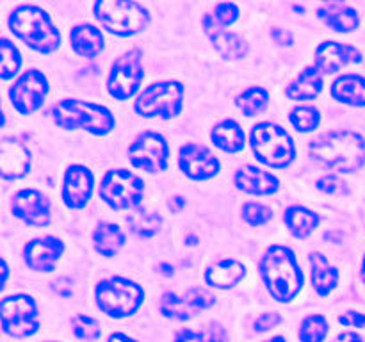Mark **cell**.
Instances as JSON below:
<instances>
[{
  "label": "cell",
  "mask_w": 365,
  "mask_h": 342,
  "mask_svg": "<svg viewBox=\"0 0 365 342\" xmlns=\"http://www.w3.org/2000/svg\"><path fill=\"white\" fill-rule=\"evenodd\" d=\"M310 155L323 167L353 173L365 164V139L351 130H335L310 142Z\"/></svg>",
  "instance_id": "obj_1"
},
{
  "label": "cell",
  "mask_w": 365,
  "mask_h": 342,
  "mask_svg": "<svg viewBox=\"0 0 365 342\" xmlns=\"http://www.w3.org/2000/svg\"><path fill=\"white\" fill-rule=\"evenodd\" d=\"M264 284L277 301L287 303L303 287V273L298 259L287 246H271L259 264Z\"/></svg>",
  "instance_id": "obj_2"
},
{
  "label": "cell",
  "mask_w": 365,
  "mask_h": 342,
  "mask_svg": "<svg viewBox=\"0 0 365 342\" xmlns=\"http://www.w3.org/2000/svg\"><path fill=\"white\" fill-rule=\"evenodd\" d=\"M9 27L14 36L39 53H50L61 45L59 31L38 6L16 7L9 16Z\"/></svg>",
  "instance_id": "obj_3"
},
{
  "label": "cell",
  "mask_w": 365,
  "mask_h": 342,
  "mask_svg": "<svg viewBox=\"0 0 365 342\" xmlns=\"http://www.w3.org/2000/svg\"><path fill=\"white\" fill-rule=\"evenodd\" d=\"M52 118L57 127L73 130L84 128L95 135H106L114 128V116L107 107L86 100H61L52 107Z\"/></svg>",
  "instance_id": "obj_4"
},
{
  "label": "cell",
  "mask_w": 365,
  "mask_h": 342,
  "mask_svg": "<svg viewBox=\"0 0 365 342\" xmlns=\"http://www.w3.org/2000/svg\"><path fill=\"white\" fill-rule=\"evenodd\" d=\"M145 299L141 285L128 278L113 276L96 285V305L110 317H127L138 312Z\"/></svg>",
  "instance_id": "obj_5"
},
{
  "label": "cell",
  "mask_w": 365,
  "mask_h": 342,
  "mask_svg": "<svg viewBox=\"0 0 365 342\" xmlns=\"http://www.w3.org/2000/svg\"><path fill=\"white\" fill-rule=\"evenodd\" d=\"M95 16L103 28L116 36H132L148 25L150 14L141 4L128 0H100Z\"/></svg>",
  "instance_id": "obj_6"
},
{
  "label": "cell",
  "mask_w": 365,
  "mask_h": 342,
  "mask_svg": "<svg viewBox=\"0 0 365 342\" xmlns=\"http://www.w3.org/2000/svg\"><path fill=\"white\" fill-rule=\"evenodd\" d=\"M252 148L257 159L271 167L289 166L296 157L291 135L274 123H259L253 127Z\"/></svg>",
  "instance_id": "obj_7"
},
{
  "label": "cell",
  "mask_w": 365,
  "mask_h": 342,
  "mask_svg": "<svg viewBox=\"0 0 365 342\" xmlns=\"http://www.w3.org/2000/svg\"><path fill=\"white\" fill-rule=\"evenodd\" d=\"M184 102V86L180 82H157L148 86L135 100L134 107L138 114L145 118L159 116L168 120L180 114Z\"/></svg>",
  "instance_id": "obj_8"
},
{
  "label": "cell",
  "mask_w": 365,
  "mask_h": 342,
  "mask_svg": "<svg viewBox=\"0 0 365 342\" xmlns=\"http://www.w3.org/2000/svg\"><path fill=\"white\" fill-rule=\"evenodd\" d=\"M145 182L127 170H110L100 184V198L114 210L134 209L141 203Z\"/></svg>",
  "instance_id": "obj_9"
},
{
  "label": "cell",
  "mask_w": 365,
  "mask_h": 342,
  "mask_svg": "<svg viewBox=\"0 0 365 342\" xmlns=\"http://www.w3.org/2000/svg\"><path fill=\"white\" fill-rule=\"evenodd\" d=\"M143 81V53L139 48H132L121 53L110 66L107 89L116 100H128L138 93Z\"/></svg>",
  "instance_id": "obj_10"
},
{
  "label": "cell",
  "mask_w": 365,
  "mask_h": 342,
  "mask_svg": "<svg viewBox=\"0 0 365 342\" xmlns=\"http://www.w3.org/2000/svg\"><path fill=\"white\" fill-rule=\"evenodd\" d=\"M2 330L11 337H29L39 328L38 309L31 296L16 294L4 298L0 303Z\"/></svg>",
  "instance_id": "obj_11"
},
{
  "label": "cell",
  "mask_w": 365,
  "mask_h": 342,
  "mask_svg": "<svg viewBox=\"0 0 365 342\" xmlns=\"http://www.w3.org/2000/svg\"><path fill=\"white\" fill-rule=\"evenodd\" d=\"M168 159H170V146L166 139L157 132H143L128 146V160L132 166L148 171V173L166 170Z\"/></svg>",
  "instance_id": "obj_12"
},
{
  "label": "cell",
  "mask_w": 365,
  "mask_h": 342,
  "mask_svg": "<svg viewBox=\"0 0 365 342\" xmlns=\"http://www.w3.org/2000/svg\"><path fill=\"white\" fill-rule=\"evenodd\" d=\"M216 303V296L210 294L205 289H189L185 294L177 292H166L160 298L159 310L166 317L175 321L191 319L202 310L210 309Z\"/></svg>",
  "instance_id": "obj_13"
},
{
  "label": "cell",
  "mask_w": 365,
  "mask_h": 342,
  "mask_svg": "<svg viewBox=\"0 0 365 342\" xmlns=\"http://www.w3.org/2000/svg\"><path fill=\"white\" fill-rule=\"evenodd\" d=\"M48 93V82L39 70H29L18 77L9 89L11 103L20 114H32L43 105Z\"/></svg>",
  "instance_id": "obj_14"
},
{
  "label": "cell",
  "mask_w": 365,
  "mask_h": 342,
  "mask_svg": "<svg viewBox=\"0 0 365 342\" xmlns=\"http://www.w3.org/2000/svg\"><path fill=\"white\" fill-rule=\"evenodd\" d=\"M178 164H180V170L192 180H207L220 171L217 157L209 148L196 142H187L182 146Z\"/></svg>",
  "instance_id": "obj_15"
},
{
  "label": "cell",
  "mask_w": 365,
  "mask_h": 342,
  "mask_svg": "<svg viewBox=\"0 0 365 342\" xmlns=\"http://www.w3.org/2000/svg\"><path fill=\"white\" fill-rule=\"evenodd\" d=\"M13 214L31 227H46L50 223V202L36 189H21L11 203Z\"/></svg>",
  "instance_id": "obj_16"
},
{
  "label": "cell",
  "mask_w": 365,
  "mask_h": 342,
  "mask_svg": "<svg viewBox=\"0 0 365 342\" xmlns=\"http://www.w3.org/2000/svg\"><path fill=\"white\" fill-rule=\"evenodd\" d=\"M362 53L356 50V46L342 45L337 41H324L317 46L316 57H314V66L321 73H335L351 63H360Z\"/></svg>",
  "instance_id": "obj_17"
},
{
  "label": "cell",
  "mask_w": 365,
  "mask_h": 342,
  "mask_svg": "<svg viewBox=\"0 0 365 342\" xmlns=\"http://www.w3.org/2000/svg\"><path fill=\"white\" fill-rule=\"evenodd\" d=\"M95 185L93 173L86 166L73 164L68 167L64 173V185H63V200L66 207L70 209H82L89 202Z\"/></svg>",
  "instance_id": "obj_18"
},
{
  "label": "cell",
  "mask_w": 365,
  "mask_h": 342,
  "mask_svg": "<svg viewBox=\"0 0 365 342\" xmlns=\"http://www.w3.org/2000/svg\"><path fill=\"white\" fill-rule=\"evenodd\" d=\"M64 252V244L56 237L34 239L25 244L24 256L27 266L38 273H50L56 269L57 260Z\"/></svg>",
  "instance_id": "obj_19"
},
{
  "label": "cell",
  "mask_w": 365,
  "mask_h": 342,
  "mask_svg": "<svg viewBox=\"0 0 365 342\" xmlns=\"http://www.w3.org/2000/svg\"><path fill=\"white\" fill-rule=\"evenodd\" d=\"M203 28L209 34L210 41H212L214 48L217 53L227 59H241L248 53V43L241 38V36L234 34V32L225 31V27L216 24L212 14H205L203 18Z\"/></svg>",
  "instance_id": "obj_20"
},
{
  "label": "cell",
  "mask_w": 365,
  "mask_h": 342,
  "mask_svg": "<svg viewBox=\"0 0 365 342\" xmlns=\"http://www.w3.org/2000/svg\"><path fill=\"white\" fill-rule=\"evenodd\" d=\"M31 167V153L27 146L14 139H4L0 142V170L2 177L7 180H14L27 175Z\"/></svg>",
  "instance_id": "obj_21"
},
{
  "label": "cell",
  "mask_w": 365,
  "mask_h": 342,
  "mask_svg": "<svg viewBox=\"0 0 365 342\" xmlns=\"http://www.w3.org/2000/svg\"><path fill=\"white\" fill-rule=\"evenodd\" d=\"M235 185L248 195H274L280 189V182L274 175L255 166H245L235 173Z\"/></svg>",
  "instance_id": "obj_22"
},
{
  "label": "cell",
  "mask_w": 365,
  "mask_h": 342,
  "mask_svg": "<svg viewBox=\"0 0 365 342\" xmlns=\"http://www.w3.org/2000/svg\"><path fill=\"white\" fill-rule=\"evenodd\" d=\"M317 16L335 32H351L359 27L360 16L356 9L341 2H328L319 7Z\"/></svg>",
  "instance_id": "obj_23"
},
{
  "label": "cell",
  "mask_w": 365,
  "mask_h": 342,
  "mask_svg": "<svg viewBox=\"0 0 365 342\" xmlns=\"http://www.w3.org/2000/svg\"><path fill=\"white\" fill-rule=\"evenodd\" d=\"M246 267L239 260L223 259L205 271L207 284L217 289H230L245 278Z\"/></svg>",
  "instance_id": "obj_24"
},
{
  "label": "cell",
  "mask_w": 365,
  "mask_h": 342,
  "mask_svg": "<svg viewBox=\"0 0 365 342\" xmlns=\"http://www.w3.org/2000/svg\"><path fill=\"white\" fill-rule=\"evenodd\" d=\"M70 41L75 53L89 59L96 57L103 50V36L95 25H75L70 32Z\"/></svg>",
  "instance_id": "obj_25"
},
{
  "label": "cell",
  "mask_w": 365,
  "mask_h": 342,
  "mask_svg": "<svg viewBox=\"0 0 365 342\" xmlns=\"http://www.w3.org/2000/svg\"><path fill=\"white\" fill-rule=\"evenodd\" d=\"M331 96L353 107H365V78L362 75L346 73L331 86Z\"/></svg>",
  "instance_id": "obj_26"
},
{
  "label": "cell",
  "mask_w": 365,
  "mask_h": 342,
  "mask_svg": "<svg viewBox=\"0 0 365 342\" xmlns=\"http://www.w3.org/2000/svg\"><path fill=\"white\" fill-rule=\"evenodd\" d=\"M323 89V75L316 66H309L285 89L291 100H314Z\"/></svg>",
  "instance_id": "obj_27"
},
{
  "label": "cell",
  "mask_w": 365,
  "mask_h": 342,
  "mask_svg": "<svg viewBox=\"0 0 365 342\" xmlns=\"http://www.w3.org/2000/svg\"><path fill=\"white\" fill-rule=\"evenodd\" d=\"M212 142L227 153H237L245 148V132L241 125L234 120H225L217 123L210 132Z\"/></svg>",
  "instance_id": "obj_28"
},
{
  "label": "cell",
  "mask_w": 365,
  "mask_h": 342,
  "mask_svg": "<svg viewBox=\"0 0 365 342\" xmlns=\"http://www.w3.org/2000/svg\"><path fill=\"white\" fill-rule=\"evenodd\" d=\"M310 266H312V285L317 294H330L339 281V271L328 262L323 253H312L310 255Z\"/></svg>",
  "instance_id": "obj_29"
},
{
  "label": "cell",
  "mask_w": 365,
  "mask_h": 342,
  "mask_svg": "<svg viewBox=\"0 0 365 342\" xmlns=\"http://www.w3.org/2000/svg\"><path fill=\"white\" fill-rule=\"evenodd\" d=\"M284 221L294 237L307 239L314 230H316L321 217L319 214L312 212V210L305 209V207L292 205L285 210Z\"/></svg>",
  "instance_id": "obj_30"
},
{
  "label": "cell",
  "mask_w": 365,
  "mask_h": 342,
  "mask_svg": "<svg viewBox=\"0 0 365 342\" xmlns=\"http://www.w3.org/2000/svg\"><path fill=\"white\" fill-rule=\"evenodd\" d=\"M95 249L103 256H114L125 244V234L114 223H102L93 234Z\"/></svg>",
  "instance_id": "obj_31"
},
{
  "label": "cell",
  "mask_w": 365,
  "mask_h": 342,
  "mask_svg": "<svg viewBox=\"0 0 365 342\" xmlns=\"http://www.w3.org/2000/svg\"><path fill=\"white\" fill-rule=\"evenodd\" d=\"M127 223L130 230L139 237H153L160 230L163 219L157 212L146 209H138L127 216Z\"/></svg>",
  "instance_id": "obj_32"
},
{
  "label": "cell",
  "mask_w": 365,
  "mask_h": 342,
  "mask_svg": "<svg viewBox=\"0 0 365 342\" xmlns=\"http://www.w3.org/2000/svg\"><path fill=\"white\" fill-rule=\"evenodd\" d=\"M269 103V93L264 88H250L237 98V107L246 116H257Z\"/></svg>",
  "instance_id": "obj_33"
},
{
  "label": "cell",
  "mask_w": 365,
  "mask_h": 342,
  "mask_svg": "<svg viewBox=\"0 0 365 342\" xmlns=\"http://www.w3.org/2000/svg\"><path fill=\"white\" fill-rule=\"evenodd\" d=\"M330 326L323 316H309L299 326V341L302 342H323L327 338Z\"/></svg>",
  "instance_id": "obj_34"
},
{
  "label": "cell",
  "mask_w": 365,
  "mask_h": 342,
  "mask_svg": "<svg viewBox=\"0 0 365 342\" xmlns=\"http://www.w3.org/2000/svg\"><path fill=\"white\" fill-rule=\"evenodd\" d=\"M289 120H291L292 127H294L298 132H312L319 127L321 114L316 107L299 105L291 110Z\"/></svg>",
  "instance_id": "obj_35"
},
{
  "label": "cell",
  "mask_w": 365,
  "mask_h": 342,
  "mask_svg": "<svg viewBox=\"0 0 365 342\" xmlns=\"http://www.w3.org/2000/svg\"><path fill=\"white\" fill-rule=\"evenodd\" d=\"M0 53H2V71H0V77L4 81H7V78L14 77L18 73V70H20L21 56L16 46L6 38L0 43Z\"/></svg>",
  "instance_id": "obj_36"
},
{
  "label": "cell",
  "mask_w": 365,
  "mask_h": 342,
  "mask_svg": "<svg viewBox=\"0 0 365 342\" xmlns=\"http://www.w3.org/2000/svg\"><path fill=\"white\" fill-rule=\"evenodd\" d=\"M71 330H73L75 337L88 342L96 341L102 335L98 321L93 319L91 316H86V314H78V316H75L71 319Z\"/></svg>",
  "instance_id": "obj_37"
},
{
  "label": "cell",
  "mask_w": 365,
  "mask_h": 342,
  "mask_svg": "<svg viewBox=\"0 0 365 342\" xmlns=\"http://www.w3.org/2000/svg\"><path fill=\"white\" fill-rule=\"evenodd\" d=\"M242 219L252 227H260L271 219V210L266 205L257 202H248L242 207Z\"/></svg>",
  "instance_id": "obj_38"
},
{
  "label": "cell",
  "mask_w": 365,
  "mask_h": 342,
  "mask_svg": "<svg viewBox=\"0 0 365 342\" xmlns=\"http://www.w3.org/2000/svg\"><path fill=\"white\" fill-rule=\"evenodd\" d=\"M214 20H216L217 25L221 27H227V25H232L239 18V7L232 2H223L217 4L216 9H214Z\"/></svg>",
  "instance_id": "obj_39"
},
{
  "label": "cell",
  "mask_w": 365,
  "mask_h": 342,
  "mask_svg": "<svg viewBox=\"0 0 365 342\" xmlns=\"http://www.w3.org/2000/svg\"><path fill=\"white\" fill-rule=\"evenodd\" d=\"M317 189L327 195H346L348 189H346V184L337 177V175H324L323 178L317 180Z\"/></svg>",
  "instance_id": "obj_40"
},
{
  "label": "cell",
  "mask_w": 365,
  "mask_h": 342,
  "mask_svg": "<svg viewBox=\"0 0 365 342\" xmlns=\"http://www.w3.org/2000/svg\"><path fill=\"white\" fill-rule=\"evenodd\" d=\"M282 317L278 316L277 312H267V314H262V316L259 317V319L255 321V331H259V333H262V331H267L271 330V328H274L277 324H280Z\"/></svg>",
  "instance_id": "obj_41"
},
{
  "label": "cell",
  "mask_w": 365,
  "mask_h": 342,
  "mask_svg": "<svg viewBox=\"0 0 365 342\" xmlns=\"http://www.w3.org/2000/svg\"><path fill=\"white\" fill-rule=\"evenodd\" d=\"M339 323L344 324V326H353V328H364L365 326V314L360 312H346L342 316H339Z\"/></svg>",
  "instance_id": "obj_42"
},
{
  "label": "cell",
  "mask_w": 365,
  "mask_h": 342,
  "mask_svg": "<svg viewBox=\"0 0 365 342\" xmlns=\"http://www.w3.org/2000/svg\"><path fill=\"white\" fill-rule=\"evenodd\" d=\"M227 337H228L227 330H225V328L217 323L209 324V328H207V331H205L207 342H227Z\"/></svg>",
  "instance_id": "obj_43"
},
{
  "label": "cell",
  "mask_w": 365,
  "mask_h": 342,
  "mask_svg": "<svg viewBox=\"0 0 365 342\" xmlns=\"http://www.w3.org/2000/svg\"><path fill=\"white\" fill-rule=\"evenodd\" d=\"M173 342H207V341H205V335H202L200 331L185 328V330L178 331Z\"/></svg>",
  "instance_id": "obj_44"
},
{
  "label": "cell",
  "mask_w": 365,
  "mask_h": 342,
  "mask_svg": "<svg viewBox=\"0 0 365 342\" xmlns=\"http://www.w3.org/2000/svg\"><path fill=\"white\" fill-rule=\"evenodd\" d=\"M271 38L274 39V43L278 45H285V46H291L292 41H294V36L287 31V28H282V27H274L271 31Z\"/></svg>",
  "instance_id": "obj_45"
},
{
  "label": "cell",
  "mask_w": 365,
  "mask_h": 342,
  "mask_svg": "<svg viewBox=\"0 0 365 342\" xmlns=\"http://www.w3.org/2000/svg\"><path fill=\"white\" fill-rule=\"evenodd\" d=\"M334 342H364V338L355 331H342Z\"/></svg>",
  "instance_id": "obj_46"
},
{
  "label": "cell",
  "mask_w": 365,
  "mask_h": 342,
  "mask_svg": "<svg viewBox=\"0 0 365 342\" xmlns=\"http://www.w3.org/2000/svg\"><path fill=\"white\" fill-rule=\"evenodd\" d=\"M184 207H185V198H182V196H173V198L168 202V209H170L171 212H180Z\"/></svg>",
  "instance_id": "obj_47"
},
{
  "label": "cell",
  "mask_w": 365,
  "mask_h": 342,
  "mask_svg": "<svg viewBox=\"0 0 365 342\" xmlns=\"http://www.w3.org/2000/svg\"><path fill=\"white\" fill-rule=\"evenodd\" d=\"M107 342H138V341H134V338L127 337V335L123 333H113Z\"/></svg>",
  "instance_id": "obj_48"
},
{
  "label": "cell",
  "mask_w": 365,
  "mask_h": 342,
  "mask_svg": "<svg viewBox=\"0 0 365 342\" xmlns=\"http://www.w3.org/2000/svg\"><path fill=\"white\" fill-rule=\"evenodd\" d=\"M264 342H285L284 337H273V338H267V341Z\"/></svg>",
  "instance_id": "obj_49"
},
{
  "label": "cell",
  "mask_w": 365,
  "mask_h": 342,
  "mask_svg": "<svg viewBox=\"0 0 365 342\" xmlns=\"http://www.w3.org/2000/svg\"><path fill=\"white\" fill-rule=\"evenodd\" d=\"M362 278H364V281H365V256H364V260H362Z\"/></svg>",
  "instance_id": "obj_50"
}]
</instances>
